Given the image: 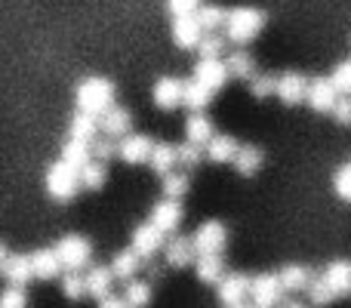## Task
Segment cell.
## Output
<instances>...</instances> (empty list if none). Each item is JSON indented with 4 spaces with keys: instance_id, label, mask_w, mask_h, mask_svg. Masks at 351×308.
Wrapping results in <instances>:
<instances>
[{
    "instance_id": "obj_1",
    "label": "cell",
    "mask_w": 351,
    "mask_h": 308,
    "mask_svg": "<svg viewBox=\"0 0 351 308\" xmlns=\"http://www.w3.org/2000/svg\"><path fill=\"white\" fill-rule=\"evenodd\" d=\"M262 25H265V12L256 10V6H234V10L225 12V37H228L231 43H237V47H243V43H250L256 34L262 31Z\"/></svg>"
},
{
    "instance_id": "obj_2",
    "label": "cell",
    "mask_w": 351,
    "mask_h": 308,
    "mask_svg": "<svg viewBox=\"0 0 351 308\" xmlns=\"http://www.w3.org/2000/svg\"><path fill=\"white\" fill-rule=\"evenodd\" d=\"M111 105H114V84L108 78H86L77 86V111L99 117Z\"/></svg>"
},
{
    "instance_id": "obj_3",
    "label": "cell",
    "mask_w": 351,
    "mask_h": 308,
    "mask_svg": "<svg viewBox=\"0 0 351 308\" xmlns=\"http://www.w3.org/2000/svg\"><path fill=\"white\" fill-rule=\"evenodd\" d=\"M77 188H80V169H74L71 163H65V161H56L53 167L47 169V191H49V198H56V200H71L74 194H77Z\"/></svg>"
},
{
    "instance_id": "obj_4",
    "label": "cell",
    "mask_w": 351,
    "mask_h": 308,
    "mask_svg": "<svg viewBox=\"0 0 351 308\" xmlns=\"http://www.w3.org/2000/svg\"><path fill=\"white\" fill-rule=\"evenodd\" d=\"M56 253H59V259H62V268H74V272H80L84 265H90L93 247L84 235H65L59 244H56Z\"/></svg>"
},
{
    "instance_id": "obj_5",
    "label": "cell",
    "mask_w": 351,
    "mask_h": 308,
    "mask_svg": "<svg viewBox=\"0 0 351 308\" xmlns=\"http://www.w3.org/2000/svg\"><path fill=\"white\" fill-rule=\"evenodd\" d=\"M280 296H284V287H280L278 274H256L250 278V303L268 308V305H278Z\"/></svg>"
},
{
    "instance_id": "obj_6",
    "label": "cell",
    "mask_w": 351,
    "mask_h": 308,
    "mask_svg": "<svg viewBox=\"0 0 351 308\" xmlns=\"http://www.w3.org/2000/svg\"><path fill=\"white\" fill-rule=\"evenodd\" d=\"M336 99H339V90L333 86V80H330V78L308 80L305 102H308L311 111H317V115H330V111H333V105H336Z\"/></svg>"
},
{
    "instance_id": "obj_7",
    "label": "cell",
    "mask_w": 351,
    "mask_h": 308,
    "mask_svg": "<svg viewBox=\"0 0 351 308\" xmlns=\"http://www.w3.org/2000/svg\"><path fill=\"white\" fill-rule=\"evenodd\" d=\"M191 244H194V250H197V253H222L225 244H228V231H225L222 222L210 219V222H204L191 235Z\"/></svg>"
},
{
    "instance_id": "obj_8",
    "label": "cell",
    "mask_w": 351,
    "mask_h": 308,
    "mask_svg": "<svg viewBox=\"0 0 351 308\" xmlns=\"http://www.w3.org/2000/svg\"><path fill=\"white\" fill-rule=\"evenodd\" d=\"M152 148H154V142L145 133H123L121 142H117V157L123 163H130V167H136V163H148Z\"/></svg>"
},
{
    "instance_id": "obj_9",
    "label": "cell",
    "mask_w": 351,
    "mask_h": 308,
    "mask_svg": "<svg viewBox=\"0 0 351 308\" xmlns=\"http://www.w3.org/2000/svg\"><path fill=\"white\" fill-rule=\"evenodd\" d=\"M164 241H167V235L152 222V219H148V222H142L139 228L133 231V250L142 256V262L152 259L158 250H164Z\"/></svg>"
},
{
    "instance_id": "obj_10",
    "label": "cell",
    "mask_w": 351,
    "mask_h": 308,
    "mask_svg": "<svg viewBox=\"0 0 351 308\" xmlns=\"http://www.w3.org/2000/svg\"><path fill=\"white\" fill-rule=\"evenodd\" d=\"M194 78H197L204 86H210L213 93H219L225 84H228L231 74H228V65L222 62V56H216V59H204V56H200V62L194 65Z\"/></svg>"
},
{
    "instance_id": "obj_11",
    "label": "cell",
    "mask_w": 351,
    "mask_h": 308,
    "mask_svg": "<svg viewBox=\"0 0 351 308\" xmlns=\"http://www.w3.org/2000/svg\"><path fill=\"white\" fill-rule=\"evenodd\" d=\"M305 90H308V78H305V74H296V71L280 74L278 84H274V96H278L284 105L305 102Z\"/></svg>"
},
{
    "instance_id": "obj_12",
    "label": "cell",
    "mask_w": 351,
    "mask_h": 308,
    "mask_svg": "<svg viewBox=\"0 0 351 308\" xmlns=\"http://www.w3.org/2000/svg\"><path fill=\"white\" fill-rule=\"evenodd\" d=\"M247 299H250V278H243V274H222V281H219V303L237 308Z\"/></svg>"
},
{
    "instance_id": "obj_13",
    "label": "cell",
    "mask_w": 351,
    "mask_h": 308,
    "mask_svg": "<svg viewBox=\"0 0 351 308\" xmlns=\"http://www.w3.org/2000/svg\"><path fill=\"white\" fill-rule=\"evenodd\" d=\"M182 90H185V80L179 78H160L152 90V99L160 111H173L182 105Z\"/></svg>"
},
{
    "instance_id": "obj_14",
    "label": "cell",
    "mask_w": 351,
    "mask_h": 308,
    "mask_svg": "<svg viewBox=\"0 0 351 308\" xmlns=\"http://www.w3.org/2000/svg\"><path fill=\"white\" fill-rule=\"evenodd\" d=\"M200 37H204V28L194 19V12L191 16H173V43L179 49H194Z\"/></svg>"
},
{
    "instance_id": "obj_15",
    "label": "cell",
    "mask_w": 351,
    "mask_h": 308,
    "mask_svg": "<svg viewBox=\"0 0 351 308\" xmlns=\"http://www.w3.org/2000/svg\"><path fill=\"white\" fill-rule=\"evenodd\" d=\"M152 222L158 225L164 235H173V231L182 225V204L176 198L158 200V204H154V210H152Z\"/></svg>"
},
{
    "instance_id": "obj_16",
    "label": "cell",
    "mask_w": 351,
    "mask_h": 308,
    "mask_svg": "<svg viewBox=\"0 0 351 308\" xmlns=\"http://www.w3.org/2000/svg\"><path fill=\"white\" fill-rule=\"evenodd\" d=\"M164 256H167V265L173 268H185L194 262V256H197V250H194L191 237H170V241H164Z\"/></svg>"
},
{
    "instance_id": "obj_17",
    "label": "cell",
    "mask_w": 351,
    "mask_h": 308,
    "mask_svg": "<svg viewBox=\"0 0 351 308\" xmlns=\"http://www.w3.org/2000/svg\"><path fill=\"white\" fill-rule=\"evenodd\" d=\"M237 139L234 136H225V133H213L210 136V142L204 145V154H206V161H213V163H231L234 161V154H237Z\"/></svg>"
},
{
    "instance_id": "obj_18",
    "label": "cell",
    "mask_w": 351,
    "mask_h": 308,
    "mask_svg": "<svg viewBox=\"0 0 351 308\" xmlns=\"http://www.w3.org/2000/svg\"><path fill=\"white\" fill-rule=\"evenodd\" d=\"M324 278H327L333 296H351V262L348 259H333L324 268Z\"/></svg>"
},
{
    "instance_id": "obj_19",
    "label": "cell",
    "mask_w": 351,
    "mask_h": 308,
    "mask_svg": "<svg viewBox=\"0 0 351 308\" xmlns=\"http://www.w3.org/2000/svg\"><path fill=\"white\" fill-rule=\"evenodd\" d=\"M130 123H133V115L127 108H121V105H111V108H105L99 115V130H105V136H111V139L130 133Z\"/></svg>"
},
{
    "instance_id": "obj_20",
    "label": "cell",
    "mask_w": 351,
    "mask_h": 308,
    "mask_svg": "<svg viewBox=\"0 0 351 308\" xmlns=\"http://www.w3.org/2000/svg\"><path fill=\"white\" fill-rule=\"evenodd\" d=\"M194 272H197L200 284H219L225 274L222 253H197L194 256Z\"/></svg>"
},
{
    "instance_id": "obj_21",
    "label": "cell",
    "mask_w": 351,
    "mask_h": 308,
    "mask_svg": "<svg viewBox=\"0 0 351 308\" xmlns=\"http://www.w3.org/2000/svg\"><path fill=\"white\" fill-rule=\"evenodd\" d=\"M6 284H19L25 287L31 278H34V268H31V256H22V253H6V262H3V272Z\"/></svg>"
},
{
    "instance_id": "obj_22",
    "label": "cell",
    "mask_w": 351,
    "mask_h": 308,
    "mask_svg": "<svg viewBox=\"0 0 351 308\" xmlns=\"http://www.w3.org/2000/svg\"><path fill=\"white\" fill-rule=\"evenodd\" d=\"M31 268H34V278H40V281H53L56 274L62 272V259H59V253H56V247H49V250H37V253L31 256Z\"/></svg>"
},
{
    "instance_id": "obj_23",
    "label": "cell",
    "mask_w": 351,
    "mask_h": 308,
    "mask_svg": "<svg viewBox=\"0 0 351 308\" xmlns=\"http://www.w3.org/2000/svg\"><path fill=\"white\" fill-rule=\"evenodd\" d=\"M213 136V121L204 115V111H191L185 121V139L194 142V145H206Z\"/></svg>"
},
{
    "instance_id": "obj_24",
    "label": "cell",
    "mask_w": 351,
    "mask_h": 308,
    "mask_svg": "<svg viewBox=\"0 0 351 308\" xmlns=\"http://www.w3.org/2000/svg\"><path fill=\"white\" fill-rule=\"evenodd\" d=\"M99 133V117L96 115H86V111H77L68 123V136L71 139H80V142H93Z\"/></svg>"
},
{
    "instance_id": "obj_25",
    "label": "cell",
    "mask_w": 351,
    "mask_h": 308,
    "mask_svg": "<svg viewBox=\"0 0 351 308\" xmlns=\"http://www.w3.org/2000/svg\"><path fill=\"white\" fill-rule=\"evenodd\" d=\"M210 99H213L210 86H204L197 78L185 80V90H182V105H188L191 111H204L206 105H210Z\"/></svg>"
},
{
    "instance_id": "obj_26",
    "label": "cell",
    "mask_w": 351,
    "mask_h": 308,
    "mask_svg": "<svg viewBox=\"0 0 351 308\" xmlns=\"http://www.w3.org/2000/svg\"><path fill=\"white\" fill-rule=\"evenodd\" d=\"M111 272H114V278H121V281H130V278H136V272L142 268V256L136 253L133 247L130 250H121V253L111 259Z\"/></svg>"
},
{
    "instance_id": "obj_27",
    "label": "cell",
    "mask_w": 351,
    "mask_h": 308,
    "mask_svg": "<svg viewBox=\"0 0 351 308\" xmlns=\"http://www.w3.org/2000/svg\"><path fill=\"white\" fill-rule=\"evenodd\" d=\"M231 163H234V169L241 176H253V173H259V167L265 163V154H262V148H256V145H241Z\"/></svg>"
},
{
    "instance_id": "obj_28",
    "label": "cell",
    "mask_w": 351,
    "mask_h": 308,
    "mask_svg": "<svg viewBox=\"0 0 351 308\" xmlns=\"http://www.w3.org/2000/svg\"><path fill=\"white\" fill-rule=\"evenodd\" d=\"M278 278H280L284 293H299V290H305V287H308L311 268H305V265H284L278 272Z\"/></svg>"
},
{
    "instance_id": "obj_29",
    "label": "cell",
    "mask_w": 351,
    "mask_h": 308,
    "mask_svg": "<svg viewBox=\"0 0 351 308\" xmlns=\"http://www.w3.org/2000/svg\"><path fill=\"white\" fill-rule=\"evenodd\" d=\"M84 281H86V293L99 299V296H105V293H111L114 272H111V268H105V265H93L90 272L84 274Z\"/></svg>"
},
{
    "instance_id": "obj_30",
    "label": "cell",
    "mask_w": 351,
    "mask_h": 308,
    "mask_svg": "<svg viewBox=\"0 0 351 308\" xmlns=\"http://www.w3.org/2000/svg\"><path fill=\"white\" fill-rule=\"evenodd\" d=\"M148 167L154 169V173H170V169L179 167V161H176V145H167V142H154L152 154H148Z\"/></svg>"
},
{
    "instance_id": "obj_31",
    "label": "cell",
    "mask_w": 351,
    "mask_h": 308,
    "mask_svg": "<svg viewBox=\"0 0 351 308\" xmlns=\"http://www.w3.org/2000/svg\"><path fill=\"white\" fill-rule=\"evenodd\" d=\"M105 179H108V169H105V161H99V157L80 167V185L90 188V191H99L105 185Z\"/></svg>"
},
{
    "instance_id": "obj_32",
    "label": "cell",
    "mask_w": 351,
    "mask_h": 308,
    "mask_svg": "<svg viewBox=\"0 0 351 308\" xmlns=\"http://www.w3.org/2000/svg\"><path fill=\"white\" fill-rule=\"evenodd\" d=\"M225 65H228V74L237 80H250L256 74V62L250 53H243V49H234V53L225 59Z\"/></svg>"
},
{
    "instance_id": "obj_33",
    "label": "cell",
    "mask_w": 351,
    "mask_h": 308,
    "mask_svg": "<svg viewBox=\"0 0 351 308\" xmlns=\"http://www.w3.org/2000/svg\"><path fill=\"white\" fill-rule=\"evenodd\" d=\"M225 12L222 6H213V3H200L197 10H194V19L200 22V28L204 31H219L225 25Z\"/></svg>"
},
{
    "instance_id": "obj_34",
    "label": "cell",
    "mask_w": 351,
    "mask_h": 308,
    "mask_svg": "<svg viewBox=\"0 0 351 308\" xmlns=\"http://www.w3.org/2000/svg\"><path fill=\"white\" fill-rule=\"evenodd\" d=\"M90 142H80V139H71V136H68V142L65 145H62V161L65 163H71L74 169H80L84 167L86 161H90Z\"/></svg>"
},
{
    "instance_id": "obj_35",
    "label": "cell",
    "mask_w": 351,
    "mask_h": 308,
    "mask_svg": "<svg viewBox=\"0 0 351 308\" xmlns=\"http://www.w3.org/2000/svg\"><path fill=\"white\" fill-rule=\"evenodd\" d=\"M160 188H164V198H185L188 194V185H191V182H188V173H176V169H170V173H164L160 176Z\"/></svg>"
},
{
    "instance_id": "obj_36",
    "label": "cell",
    "mask_w": 351,
    "mask_h": 308,
    "mask_svg": "<svg viewBox=\"0 0 351 308\" xmlns=\"http://www.w3.org/2000/svg\"><path fill=\"white\" fill-rule=\"evenodd\" d=\"M305 293H308V303H311V305H330V303L336 299L324 274H321V278H315V274H311V281H308V287H305Z\"/></svg>"
},
{
    "instance_id": "obj_37",
    "label": "cell",
    "mask_w": 351,
    "mask_h": 308,
    "mask_svg": "<svg viewBox=\"0 0 351 308\" xmlns=\"http://www.w3.org/2000/svg\"><path fill=\"white\" fill-rule=\"evenodd\" d=\"M123 303L127 305H148L152 303V287L145 284V281H136V278H130L127 281V290H123Z\"/></svg>"
},
{
    "instance_id": "obj_38",
    "label": "cell",
    "mask_w": 351,
    "mask_h": 308,
    "mask_svg": "<svg viewBox=\"0 0 351 308\" xmlns=\"http://www.w3.org/2000/svg\"><path fill=\"white\" fill-rule=\"evenodd\" d=\"M176 161H179L182 169H194L204 161V145H194V142L185 139V145H176Z\"/></svg>"
},
{
    "instance_id": "obj_39",
    "label": "cell",
    "mask_w": 351,
    "mask_h": 308,
    "mask_svg": "<svg viewBox=\"0 0 351 308\" xmlns=\"http://www.w3.org/2000/svg\"><path fill=\"white\" fill-rule=\"evenodd\" d=\"M197 49L204 59H216V56H222V49H225V37H219L216 31H204V37L197 40Z\"/></svg>"
},
{
    "instance_id": "obj_40",
    "label": "cell",
    "mask_w": 351,
    "mask_h": 308,
    "mask_svg": "<svg viewBox=\"0 0 351 308\" xmlns=\"http://www.w3.org/2000/svg\"><path fill=\"white\" fill-rule=\"evenodd\" d=\"M62 293H65L68 299H80L86 293V281L80 272H74V268H68L65 274H62Z\"/></svg>"
},
{
    "instance_id": "obj_41",
    "label": "cell",
    "mask_w": 351,
    "mask_h": 308,
    "mask_svg": "<svg viewBox=\"0 0 351 308\" xmlns=\"http://www.w3.org/2000/svg\"><path fill=\"white\" fill-rule=\"evenodd\" d=\"M247 84H250V96L253 99H268V96H274L278 78H271V74H253Z\"/></svg>"
},
{
    "instance_id": "obj_42",
    "label": "cell",
    "mask_w": 351,
    "mask_h": 308,
    "mask_svg": "<svg viewBox=\"0 0 351 308\" xmlns=\"http://www.w3.org/2000/svg\"><path fill=\"white\" fill-rule=\"evenodd\" d=\"M333 188H336V198L351 204V163H342L333 173Z\"/></svg>"
},
{
    "instance_id": "obj_43",
    "label": "cell",
    "mask_w": 351,
    "mask_h": 308,
    "mask_svg": "<svg viewBox=\"0 0 351 308\" xmlns=\"http://www.w3.org/2000/svg\"><path fill=\"white\" fill-rule=\"evenodd\" d=\"M330 80H333V86L339 93H351V59L339 62V65L333 68V78H330Z\"/></svg>"
},
{
    "instance_id": "obj_44",
    "label": "cell",
    "mask_w": 351,
    "mask_h": 308,
    "mask_svg": "<svg viewBox=\"0 0 351 308\" xmlns=\"http://www.w3.org/2000/svg\"><path fill=\"white\" fill-rule=\"evenodd\" d=\"M0 305L3 308H22L25 305V287L10 284L3 293H0Z\"/></svg>"
},
{
    "instance_id": "obj_45",
    "label": "cell",
    "mask_w": 351,
    "mask_h": 308,
    "mask_svg": "<svg viewBox=\"0 0 351 308\" xmlns=\"http://www.w3.org/2000/svg\"><path fill=\"white\" fill-rule=\"evenodd\" d=\"M90 152L93 157H99V161H111V157L117 154V142H111V136H105V139H93L90 142Z\"/></svg>"
},
{
    "instance_id": "obj_46",
    "label": "cell",
    "mask_w": 351,
    "mask_h": 308,
    "mask_svg": "<svg viewBox=\"0 0 351 308\" xmlns=\"http://www.w3.org/2000/svg\"><path fill=\"white\" fill-rule=\"evenodd\" d=\"M330 115H333L336 123H342V127H351V99H342V96H339Z\"/></svg>"
},
{
    "instance_id": "obj_47",
    "label": "cell",
    "mask_w": 351,
    "mask_h": 308,
    "mask_svg": "<svg viewBox=\"0 0 351 308\" xmlns=\"http://www.w3.org/2000/svg\"><path fill=\"white\" fill-rule=\"evenodd\" d=\"M197 6H200V0H167L170 16H191Z\"/></svg>"
},
{
    "instance_id": "obj_48",
    "label": "cell",
    "mask_w": 351,
    "mask_h": 308,
    "mask_svg": "<svg viewBox=\"0 0 351 308\" xmlns=\"http://www.w3.org/2000/svg\"><path fill=\"white\" fill-rule=\"evenodd\" d=\"M99 305L102 308H121V305H127L121 296H111V293H105V296H99Z\"/></svg>"
},
{
    "instance_id": "obj_49",
    "label": "cell",
    "mask_w": 351,
    "mask_h": 308,
    "mask_svg": "<svg viewBox=\"0 0 351 308\" xmlns=\"http://www.w3.org/2000/svg\"><path fill=\"white\" fill-rule=\"evenodd\" d=\"M3 262H6V247L0 244V272H3Z\"/></svg>"
},
{
    "instance_id": "obj_50",
    "label": "cell",
    "mask_w": 351,
    "mask_h": 308,
    "mask_svg": "<svg viewBox=\"0 0 351 308\" xmlns=\"http://www.w3.org/2000/svg\"><path fill=\"white\" fill-rule=\"evenodd\" d=\"M348 163H351V161H348Z\"/></svg>"
}]
</instances>
